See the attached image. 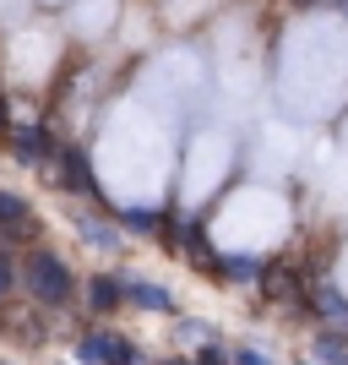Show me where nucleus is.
Wrapping results in <instances>:
<instances>
[{
  "mask_svg": "<svg viewBox=\"0 0 348 365\" xmlns=\"http://www.w3.org/2000/svg\"><path fill=\"white\" fill-rule=\"evenodd\" d=\"M300 365H321V360H300Z\"/></svg>",
  "mask_w": 348,
  "mask_h": 365,
  "instance_id": "nucleus-15",
  "label": "nucleus"
},
{
  "mask_svg": "<svg viewBox=\"0 0 348 365\" xmlns=\"http://www.w3.org/2000/svg\"><path fill=\"white\" fill-rule=\"evenodd\" d=\"M60 175H65V185H71V197H98L93 169H88V153L82 148H60Z\"/></svg>",
  "mask_w": 348,
  "mask_h": 365,
  "instance_id": "nucleus-8",
  "label": "nucleus"
},
{
  "mask_svg": "<svg viewBox=\"0 0 348 365\" xmlns=\"http://www.w3.org/2000/svg\"><path fill=\"white\" fill-rule=\"evenodd\" d=\"M16 284H22V262H16L11 251H6V245H0V300H6V294H11Z\"/></svg>",
  "mask_w": 348,
  "mask_h": 365,
  "instance_id": "nucleus-10",
  "label": "nucleus"
},
{
  "mask_svg": "<svg viewBox=\"0 0 348 365\" xmlns=\"http://www.w3.org/2000/svg\"><path fill=\"white\" fill-rule=\"evenodd\" d=\"M196 365H234V349H223V344L212 338V344H201V349H196Z\"/></svg>",
  "mask_w": 348,
  "mask_h": 365,
  "instance_id": "nucleus-12",
  "label": "nucleus"
},
{
  "mask_svg": "<svg viewBox=\"0 0 348 365\" xmlns=\"http://www.w3.org/2000/svg\"><path fill=\"white\" fill-rule=\"evenodd\" d=\"M120 305H125L120 273H93L88 278V311H93V317H109V311H120Z\"/></svg>",
  "mask_w": 348,
  "mask_h": 365,
  "instance_id": "nucleus-5",
  "label": "nucleus"
},
{
  "mask_svg": "<svg viewBox=\"0 0 348 365\" xmlns=\"http://www.w3.org/2000/svg\"><path fill=\"white\" fill-rule=\"evenodd\" d=\"M212 338H218V327H212V322H201V317L174 322V344H180V349H201V344H212Z\"/></svg>",
  "mask_w": 348,
  "mask_h": 365,
  "instance_id": "nucleus-9",
  "label": "nucleus"
},
{
  "mask_svg": "<svg viewBox=\"0 0 348 365\" xmlns=\"http://www.w3.org/2000/svg\"><path fill=\"white\" fill-rule=\"evenodd\" d=\"M120 224H125V229H137V235H152L164 218H158V213H142V207H137V213H120Z\"/></svg>",
  "mask_w": 348,
  "mask_h": 365,
  "instance_id": "nucleus-13",
  "label": "nucleus"
},
{
  "mask_svg": "<svg viewBox=\"0 0 348 365\" xmlns=\"http://www.w3.org/2000/svg\"><path fill=\"white\" fill-rule=\"evenodd\" d=\"M22 289L38 311H65L76 300V278L71 267L60 262V251H49V245H28V257H22Z\"/></svg>",
  "mask_w": 348,
  "mask_h": 365,
  "instance_id": "nucleus-1",
  "label": "nucleus"
},
{
  "mask_svg": "<svg viewBox=\"0 0 348 365\" xmlns=\"http://www.w3.org/2000/svg\"><path fill=\"white\" fill-rule=\"evenodd\" d=\"M28 229H33V207H28V197H16V191H6V185H0V235H11V240H28Z\"/></svg>",
  "mask_w": 348,
  "mask_h": 365,
  "instance_id": "nucleus-7",
  "label": "nucleus"
},
{
  "mask_svg": "<svg viewBox=\"0 0 348 365\" xmlns=\"http://www.w3.org/2000/svg\"><path fill=\"white\" fill-rule=\"evenodd\" d=\"M109 365H152V360H147V349H142V344L115 338V360H109Z\"/></svg>",
  "mask_w": 348,
  "mask_h": 365,
  "instance_id": "nucleus-11",
  "label": "nucleus"
},
{
  "mask_svg": "<svg viewBox=\"0 0 348 365\" xmlns=\"http://www.w3.org/2000/svg\"><path fill=\"white\" fill-rule=\"evenodd\" d=\"M234 365H273V354L256 349V344H240V349H234Z\"/></svg>",
  "mask_w": 348,
  "mask_h": 365,
  "instance_id": "nucleus-14",
  "label": "nucleus"
},
{
  "mask_svg": "<svg viewBox=\"0 0 348 365\" xmlns=\"http://www.w3.org/2000/svg\"><path fill=\"white\" fill-rule=\"evenodd\" d=\"M71 224H76V240H82V245H93L98 257H120V251H125V235H120L115 224H104V218H88V213H76Z\"/></svg>",
  "mask_w": 348,
  "mask_h": 365,
  "instance_id": "nucleus-3",
  "label": "nucleus"
},
{
  "mask_svg": "<svg viewBox=\"0 0 348 365\" xmlns=\"http://www.w3.org/2000/svg\"><path fill=\"white\" fill-rule=\"evenodd\" d=\"M125 284V305L131 311H147V317H174V289H164L158 278L147 273H120Z\"/></svg>",
  "mask_w": 348,
  "mask_h": 365,
  "instance_id": "nucleus-2",
  "label": "nucleus"
},
{
  "mask_svg": "<svg viewBox=\"0 0 348 365\" xmlns=\"http://www.w3.org/2000/svg\"><path fill=\"white\" fill-rule=\"evenodd\" d=\"M115 327H93V333H82L76 338V349H71V360L76 365H109L115 360Z\"/></svg>",
  "mask_w": 348,
  "mask_h": 365,
  "instance_id": "nucleus-6",
  "label": "nucleus"
},
{
  "mask_svg": "<svg viewBox=\"0 0 348 365\" xmlns=\"http://www.w3.org/2000/svg\"><path fill=\"white\" fill-rule=\"evenodd\" d=\"M55 153H60V148L49 142L44 125H16V131H11V158H22V164H49Z\"/></svg>",
  "mask_w": 348,
  "mask_h": 365,
  "instance_id": "nucleus-4",
  "label": "nucleus"
}]
</instances>
